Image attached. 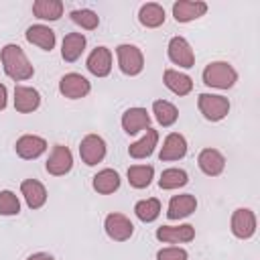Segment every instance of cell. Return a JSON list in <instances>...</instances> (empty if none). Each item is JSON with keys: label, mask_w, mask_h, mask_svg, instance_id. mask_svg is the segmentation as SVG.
I'll use <instances>...</instances> for the list:
<instances>
[{"label": "cell", "mask_w": 260, "mask_h": 260, "mask_svg": "<svg viewBox=\"0 0 260 260\" xmlns=\"http://www.w3.org/2000/svg\"><path fill=\"white\" fill-rule=\"evenodd\" d=\"M24 37H26V41L30 45H37L43 51H51L55 47V41H57L55 39V30L49 28V26H45V24H32V26H28L26 32H24Z\"/></svg>", "instance_id": "obj_22"}, {"label": "cell", "mask_w": 260, "mask_h": 260, "mask_svg": "<svg viewBox=\"0 0 260 260\" xmlns=\"http://www.w3.org/2000/svg\"><path fill=\"white\" fill-rule=\"evenodd\" d=\"M14 150L20 158L32 160V158H39L47 150V140L43 136H37V134H24L16 140Z\"/></svg>", "instance_id": "obj_12"}, {"label": "cell", "mask_w": 260, "mask_h": 260, "mask_svg": "<svg viewBox=\"0 0 260 260\" xmlns=\"http://www.w3.org/2000/svg\"><path fill=\"white\" fill-rule=\"evenodd\" d=\"M230 230L236 238L240 240H248L256 234V215L252 209L248 207H238L234 213H232V219H230Z\"/></svg>", "instance_id": "obj_5"}, {"label": "cell", "mask_w": 260, "mask_h": 260, "mask_svg": "<svg viewBox=\"0 0 260 260\" xmlns=\"http://www.w3.org/2000/svg\"><path fill=\"white\" fill-rule=\"evenodd\" d=\"M6 102H8V91H6V85L0 83V110L6 108Z\"/></svg>", "instance_id": "obj_35"}, {"label": "cell", "mask_w": 260, "mask_h": 260, "mask_svg": "<svg viewBox=\"0 0 260 260\" xmlns=\"http://www.w3.org/2000/svg\"><path fill=\"white\" fill-rule=\"evenodd\" d=\"M0 61H2V69L4 73L14 79V81H26L32 77L35 73V67L32 63L28 61V57L24 55L22 47L14 45V43H8L2 47L0 51Z\"/></svg>", "instance_id": "obj_1"}, {"label": "cell", "mask_w": 260, "mask_h": 260, "mask_svg": "<svg viewBox=\"0 0 260 260\" xmlns=\"http://www.w3.org/2000/svg\"><path fill=\"white\" fill-rule=\"evenodd\" d=\"M71 20L77 26L85 28V30H93L100 24V16L93 10H89V8H77V10H73L71 12Z\"/></svg>", "instance_id": "obj_32"}, {"label": "cell", "mask_w": 260, "mask_h": 260, "mask_svg": "<svg viewBox=\"0 0 260 260\" xmlns=\"http://www.w3.org/2000/svg\"><path fill=\"white\" fill-rule=\"evenodd\" d=\"M85 67L95 77H108L110 71H112V51L108 47H95L89 53V57L85 61Z\"/></svg>", "instance_id": "obj_14"}, {"label": "cell", "mask_w": 260, "mask_h": 260, "mask_svg": "<svg viewBox=\"0 0 260 260\" xmlns=\"http://www.w3.org/2000/svg\"><path fill=\"white\" fill-rule=\"evenodd\" d=\"M134 213L140 221L144 223H150L154 221L158 215H160V201L156 197H148V199H142L134 205Z\"/></svg>", "instance_id": "obj_31"}, {"label": "cell", "mask_w": 260, "mask_h": 260, "mask_svg": "<svg viewBox=\"0 0 260 260\" xmlns=\"http://www.w3.org/2000/svg\"><path fill=\"white\" fill-rule=\"evenodd\" d=\"M85 45H87V39L83 32H69L65 35L63 43H61V57L63 61L67 63H75L81 53L85 51Z\"/></svg>", "instance_id": "obj_21"}, {"label": "cell", "mask_w": 260, "mask_h": 260, "mask_svg": "<svg viewBox=\"0 0 260 260\" xmlns=\"http://www.w3.org/2000/svg\"><path fill=\"white\" fill-rule=\"evenodd\" d=\"M162 81L167 85V89H171L175 95H187L193 89V81L189 75L177 71V69H165L162 73Z\"/></svg>", "instance_id": "obj_23"}, {"label": "cell", "mask_w": 260, "mask_h": 260, "mask_svg": "<svg viewBox=\"0 0 260 260\" xmlns=\"http://www.w3.org/2000/svg\"><path fill=\"white\" fill-rule=\"evenodd\" d=\"M152 114H154L156 122L162 128L173 126L177 122V118H179V110L175 108V104H171L167 100H154L152 102Z\"/></svg>", "instance_id": "obj_28"}, {"label": "cell", "mask_w": 260, "mask_h": 260, "mask_svg": "<svg viewBox=\"0 0 260 260\" xmlns=\"http://www.w3.org/2000/svg\"><path fill=\"white\" fill-rule=\"evenodd\" d=\"M195 209H197V199H195V195H191V193L173 195L171 201H169V207H167V217H169L171 221L185 219V217H189Z\"/></svg>", "instance_id": "obj_15"}, {"label": "cell", "mask_w": 260, "mask_h": 260, "mask_svg": "<svg viewBox=\"0 0 260 260\" xmlns=\"http://www.w3.org/2000/svg\"><path fill=\"white\" fill-rule=\"evenodd\" d=\"M156 142H158V132L154 128H146V134L140 140H136V142H132L128 146V154L132 158H138V160L140 158H148L154 152Z\"/></svg>", "instance_id": "obj_24"}, {"label": "cell", "mask_w": 260, "mask_h": 260, "mask_svg": "<svg viewBox=\"0 0 260 260\" xmlns=\"http://www.w3.org/2000/svg\"><path fill=\"white\" fill-rule=\"evenodd\" d=\"M185 154H187V140H185V136L179 134V132H171V134L165 138L162 146H160L158 158H160L162 162H169V160H179V158H183Z\"/></svg>", "instance_id": "obj_18"}, {"label": "cell", "mask_w": 260, "mask_h": 260, "mask_svg": "<svg viewBox=\"0 0 260 260\" xmlns=\"http://www.w3.org/2000/svg\"><path fill=\"white\" fill-rule=\"evenodd\" d=\"M41 106V93L28 85L14 87V110L20 114H30Z\"/></svg>", "instance_id": "obj_19"}, {"label": "cell", "mask_w": 260, "mask_h": 260, "mask_svg": "<svg viewBox=\"0 0 260 260\" xmlns=\"http://www.w3.org/2000/svg\"><path fill=\"white\" fill-rule=\"evenodd\" d=\"M59 91L69 100H81L91 91V83L81 73H65L59 79Z\"/></svg>", "instance_id": "obj_8"}, {"label": "cell", "mask_w": 260, "mask_h": 260, "mask_svg": "<svg viewBox=\"0 0 260 260\" xmlns=\"http://www.w3.org/2000/svg\"><path fill=\"white\" fill-rule=\"evenodd\" d=\"M116 57H118V67L124 75L136 77L144 69V55L136 45H118L116 47Z\"/></svg>", "instance_id": "obj_3"}, {"label": "cell", "mask_w": 260, "mask_h": 260, "mask_svg": "<svg viewBox=\"0 0 260 260\" xmlns=\"http://www.w3.org/2000/svg\"><path fill=\"white\" fill-rule=\"evenodd\" d=\"M104 230H106L108 238L114 240V242H126V240H130L132 234H134L132 221H130L124 213H110V215H106V219H104Z\"/></svg>", "instance_id": "obj_7"}, {"label": "cell", "mask_w": 260, "mask_h": 260, "mask_svg": "<svg viewBox=\"0 0 260 260\" xmlns=\"http://www.w3.org/2000/svg\"><path fill=\"white\" fill-rule=\"evenodd\" d=\"M197 165L203 175L207 177H217L225 169V158L217 148H203L197 156Z\"/></svg>", "instance_id": "obj_16"}, {"label": "cell", "mask_w": 260, "mask_h": 260, "mask_svg": "<svg viewBox=\"0 0 260 260\" xmlns=\"http://www.w3.org/2000/svg\"><path fill=\"white\" fill-rule=\"evenodd\" d=\"M122 128L126 134H138L146 128H150V114L144 108H128L122 114Z\"/></svg>", "instance_id": "obj_17"}, {"label": "cell", "mask_w": 260, "mask_h": 260, "mask_svg": "<svg viewBox=\"0 0 260 260\" xmlns=\"http://www.w3.org/2000/svg\"><path fill=\"white\" fill-rule=\"evenodd\" d=\"M203 83L209 85V87H215V89H230L236 85L238 81V71L228 63V61H211L203 73Z\"/></svg>", "instance_id": "obj_2"}, {"label": "cell", "mask_w": 260, "mask_h": 260, "mask_svg": "<svg viewBox=\"0 0 260 260\" xmlns=\"http://www.w3.org/2000/svg\"><path fill=\"white\" fill-rule=\"evenodd\" d=\"M63 2L61 0H35L32 14L41 20H59L63 16Z\"/></svg>", "instance_id": "obj_27"}, {"label": "cell", "mask_w": 260, "mask_h": 260, "mask_svg": "<svg viewBox=\"0 0 260 260\" xmlns=\"http://www.w3.org/2000/svg\"><path fill=\"white\" fill-rule=\"evenodd\" d=\"M189 254L187 250L183 248H177V246H171V248H162L156 252V260H187Z\"/></svg>", "instance_id": "obj_34"}, {"label": "cell", "mask_w": 260, "mask_h": 260, "mask_svg": "<svg viewBox=\"0 0 260 260\" xmlns=\"http://www.w3.org/2000/svg\"><path fill=\"white\" fill-rule=\"evenodd\" d=\"M26 260H55L51 254H47V252H35V254H30Z\"/></svg>", "instance_id": "obj_36"}, {"label": "cell", "mask_w": 260, "mask_h": 260, "mask_svg": "<svg viewBox=\"0 0 260 260\" xmlns=\"http://www.w3.org/2000/svg\"><path fill=\"white\" fill-rule=\"evenodd\" d=\"M189 183V175L183 171V169H165L160 173V179H158V187L165 189V191H173V189H179V187H185Z\"/></svg>", "instance_id": "obj_30"}, {"label": "cell", "mask_w": 260, "mask_h": 260, "mask_svg": "<svg viewBox=\"0 0 260 260\" xmlns=\"http://www.w3.org/2000/svg\"><path fill=\"white\" fill-rule=\"evenodd\" d=\"M79 156L87 167H93L106 156V140L98 134H87L79 142Z\"/></svg>", "instance_id": "obj_6"}, {"label": "cell", "mask_w": 260, "mask_h": 260, "mask_svg": "<svg viewBox=\"0 0 260 260\" xmlns=\"http://www.w3.org/2000/svg\"><path fill=\"white\" fill-rule=\"evenodd\" d=\"M71 167H73L71 150L67 146H63V144H55L51 154H49V158H47V165H45L47 173L53 175V177H63V175H67L71 171Z\"/></svg>", "instance_id": "obj_9"}, {"label": "cell", "mask_w": 260, "mask_h": 260, "mask_svg": "<svg viewBox=\"0 0 260 260\" xmlns=\"http://www.w3.org/2000/svg\"><path fill=\"white\" fill-rule=\"evenodd\" d=\"M20 213V201L16 193L4 189L0 191V215H18Z\"/></svg>", "instance_id": "obj_33"}, {"label": "cell", "mask_w": 260, "mask_h": 260, "mask_svg": "<svg viewBox=\"0 0 260 260\" xmlns=\"http://www.w3.org/2000/svg\"><path fill=\"white\" fill-rule=\"evenodd\" d=\"M165 8L160 6V4H156V2H146V4H142L140 6V10H138V20H140V24L142 26H146V28H156V26H160L162 22H165Z\"/></svg>", "instance_id": "obj_26"}, {"label": "cell", "mask_w": 260, "mask_h": 260, "mask_svg": "<svg viewBox=\"0 0 260 260\" xmlns=\"http://www.w3.org/2000/svg\"><path fill=\"white\" fill-rule=\"evenodd\" d=\"M195 238V228L191 223L183 225H160L156 230V240L162 244H187Z\"/></svg>", "instance_id": "obj_11"}, {"label": "cell", "mask_w": 260, "mask_h": 260, "mask_svg": "<svg viewBox=\"0 0 260 260\" xmlns=\"http://www.w3.org/2000/svg\"><path fill=\"white\" fill-rule=\"evenodd\" d=\"M197 108H199V112L203 114L205 120L219 122L230 112V100L223 98V95H217V93H199Z\"/></svg>", "instance_id": "obj_4"}, {"label": "cell", "mask_w": 260, "mask_h": 260, "mask_svg": "<svg viewBox=\"0 0 260 260\" xmlns=\"http://www.w3.org/2000/svg\"><path fill=\"white\" fill-rule=\"evenodd\" d=\"M91 187L100 195H110V193H114V191L120 189V175L114 169H102L100 173L93 175Z\"/></svg>", "instance_id": "obj_25"}, {"label": "cell", "mask_w": 260, "mask_h": 260, "mask_svg": "<svg viewBox=\"0 0 260 260\" xmlns=\"http://www.w3.org/2000/svg\"><path fill=\"white\" fill-rule=\"evenodd\" d=\"M20 193H22V197L30 209H41L47 201V189L37 179H24L20 183Z\"/></svg>", "instance_id": "obj_20"}, {"label": "cell", "mask_w": 260, "mask_h": 260, "mask_svg": "<svg viewBox=\"0 0 260 260\" xmlns=\"http://www.w3.org/2000/svg\"><path fill=\"white\" fill-rule=\"evenodd\" d=\"M154 167L152 165H132L128 167V183L134 189H146L152 183Z\"/></svg>", "instance_id": "obj_29"}, {"label": "cell", "mask_w": 260, "mask_h": 260, "mask_svg": "<svg viewBox=\"0 0 260 260\" xmlns=\"http://www.w3.org/2000/svg\"><path fill=\"white\" fill-rule=\"evenodd\" d=\"M207 12V4L203 0H177L173 4V16L177 22H191L201 18Z\"/></svg>", "instance_id": "obj_13"}, {"label": "cell", "mask_w": 260, "mask_h": 260, "mask_svg": "<svg viewBox=\"0 0 260 260\" xmlns=\"http://www.w3.org/2000/svg\"><path fill=\"white\" fill-rule=\"evenodd\" d=\"M167 53H169V59L179 67L189 69V67L195 65V53H193V49H191V45L187 43L185 37H173L169 41Z\"/></svg>", "instance_id": "obj_10"}]
</instances>
